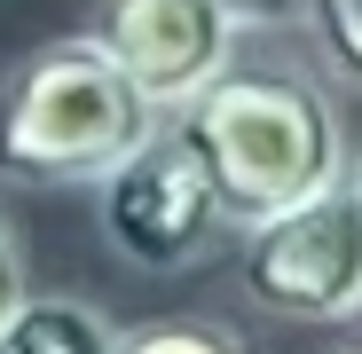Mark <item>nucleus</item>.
I'll list each match as a JSON object with an SVG mask.
<instances>
[{"label":"nucleus","mask_w":362,"mask_h":354,"mask_svg":"<svg viewBox=\"0 0 362 354\" xmlns=\"http://www.w3.org/2000/svg\"><path fill=\"white\" fill-rule=\"evenodd\" d=\"M165 118H173V134L197 150L228 228H252V220L284 213L291 197H308V189H323V182L346 173V134H339L331 87L315 71L284 64V55H245L236 47L228 64Z\"/></svg>","instance_id":"obj_1"},{"label":"nucleus","mask_w":362,"mask_h":354,"mask_svg":"<svg viewBox=\"0 0 362 354\" xmlns=\"http://www.w3.org/2000/svg\"><path fill=\"white\" fill-rule=\"evenodd\" d=\"M158 110L110 71V55L79 40H47L0 79V173L8 182H103Z\"/></svg>","instance_id":"obj_2"},{"label":"nucleus","mask_w":362,"mask_h":354,"mask_svg":"<svg viewBox=\"0 0 362 354\" xmlns=\"http://www.w3.org/2000/svg\"><path fill=\"white\" fill-rule=\"evenodd\" d=\"M236 276L284 323H354L362 315V189L323 182L284 213L236 228Z\"/></svg>","instance_id":"obj_3"},{"label":"nucleus","mask_w":362,"mask_h":354,"mask_svg":"<svg viewBox=\"0 0 362 354\" xmlns=\"http://www.w3.org/2000/svg\"><path fill=\"white\" fill-rule=\"evenodd\" d=\"M221 228H228L221 197L205 182L197 150L173 134V118H158V126L103 173V236H110V252L127 268H142V276H173V268L205 260V244Z\"/></svg>","instance_id":"obj_4"},{"label":"nucleus","mask_w":362,"mask_h":354,"mask_svg":"<svg viewBox=\"0 0 362 354\" xmlns=\"http://www.w3.org/2000/svg\"><path fill=\"white\" fill-rule=\"evenodd\" d=\"M87 40L165 118L245 47V16H236V0H95Z\"/></svg>","instance_id":"obj_5"},{"label":"nucleus","mask_w":362,"mask_h":354,"mask_svg":"<svg viewBox=\"0 0 362 354\" xmlns=\"http://www.w3.org/2000/svg\"><path fill=\"white\" fill-rule=\"evenodd\" d=\"M118 323L87 300H64V291H24L16 315L0 323V354H110Z\"/></svg>","instance_id":"obj_6"},{"label":"nucleus","mask_w":362,"mask_h":354,"mask_svg":"<svg viewBox=\"0 0 362 354\" xmlns=\"http://www.w3.org/2000/svg\"><path fill=\"white\" fill-rule=\"evenodd\" d=\"M299 24H308L315 64L362 95V0H299Z\"/></svg>","instance_id":"obj_7"},{"label":"nucleus","mask_w":362,"mask_h":354,"mask_svg":"<svg viewBox=\"0 0 362 354\" xmlns=\"http://www.w3.org/2000/svg\"><path fill=\"white\" fill-rule=\"evenodd\" d=\"M110 354H252V346L213 315H165V323H142V331H118Z\"/></svg>","instance_id":"obj_8"},{"label":"nucleus","mask_w":362,"mask_h":354,"mask_svg":"<svg viewBox=\"0 0 362 354\" xmlns=\"http://www.w3.org/2000/svg\"><path fill=\"white\" fill-rule=\"evenodd\" d=\"M16 300H24V244H16L8 213H0V323L16 315Z\"/></svg>","instance_id":"obj_9"},{"label":"nucleus","mask_w":362,"mask_h":354,"mask_svg":"<svg viewBox=\"0 0 362 354\" xmlns=\"http://www.w3.org/2000/svg\"><path fill=\"white\" fill-rule=\"evenodd\" d=\"M346 182H354V189H362V165H346Z\"/></svg>","instance_id":"obj_10"},{"label":"nucleus","mask_w":362,"mask_h":354,"mask_svg":"<svg viewBox=\"0 0 362 354\" xmlns=\"http://www.w3.org/2000/svg\"><path fill=\"white\" fill-rule=\"evenodd\" d=\"M323 354H362V346H323Z\"/></svg>","instance_id":"obj_11"}]
</instances>
